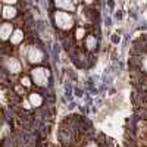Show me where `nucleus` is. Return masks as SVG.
Returning a JSON list of instances; mask_svg holds the SVG:
<instances>
[{
    "label": "nucleus",
    "mask_w": 147,
    "mask_h": 147,
    "mask_svg": "<svg viewBox=\"0 0 147 147\" xmlns=\"http://www.w3.org/2000/svg\"><path fill=\"white\" fill-rule=\"evenodd\" d=\"M96 46V40H94V37H90L88 38V47H94Z\"/></svg>",
    "instance_id": "nucleus-10"
},
{
    "label": "nucleus",
    "mask_w": 147,
    "mask_h": 147,
    "mask_svg": "<svg viewBox=\"0 0 147 147\" xmlns=\"http://www.w3.org/2000/svg\"><path fill=\"white\" fill-rule=\"evenodd\" d=\"M41 102H43V99H41L38 94H35V93H34V94L30 96V103H31L32 106H40Z\"/></svg>",
    "instance_id": "nucleus-8"
},
{
    "label": "nucleus",
    "mask_w": 147,
    "mask_h": 147,
    "mask_svg": "<svg viewBox=\"0 0 147 147\" xmlns=\"http://www.w3.org/2000/svg\"><path fill=\"white\" fill-rule=\"evenodd\" d=\"M56 6L57 7H62V9H66V10H72L74 7V3H71V2H56Z\"/></svg>",
    "instance_id": "nucleus-9"
},
{
    "label": "nucleus",
    "mask_w": 147,
    "mask_h": 147,
    "mask_svg": "<svg viewBox=\"0 0 147 147\" xmlns=\"http://www.w3.org/2000/svg\"><path fill=\"white\" fill-rule=\"evenodd\" d=\"M22 38H24L22 31H21V30H15L13 34H12V43H13V44H18V43L22 41Z\"/></svg>",
    "instance_id": "nucleus-7"
},
{
    "label": "nucleus",
    "mask_w": 147,
    "mask_h": 147,
    "mask_svg": "<svg viewBox=\"0 0 147 147\" xmlns=\"http://www.w3.org/2000/svg\"><path fill=\"white\" fill-rule=\"evenodd\" d=\"M55 21L57 24V27L62 28V30H68V28L72 27V18H71L69 13H66V12H56Z\"/></svg>",
    "instance_id": "nucleus-1"
},
{
    "label": "nucleus",
    "mask_w": 147,
    "mask_h": 147,
    "mask_svg": "<svg viewBox=\"0 0 147 147\" xmlns=\"http://www.w3.org/2000/svg\"><path fill=\"white\" fill-rule=\"evenodd\" d=\"M77 34H78V37H82V34H84V31H82V30H78V32H77Z\"/></svg>",
    "instance_id": "nucleus-12"
},
{
    "label": "nucleus",
    "mask_w": 147,
    "mask_h": 147,
    "mask_svg": "<svg viewBox=\"0 0 147 147\" xmlns=\"http://www.w3.org/2000/svg\"><path fill=\"white\" fill-rule=\"evenodd\" d=\"M7 68L12 71V72H19L21 71V65L16 59H7V62H6Z\"/></svg>",
    "instance_id": "nucleus-5"
},
{
    "label": "nucleus",
    "mask_w": 147,
    "mask_h": 147,
    "mask_svg": "<svg viewBox=\"0 0 147 147\" xmlns=\"http://www.w3.org/2000/svg\"><path fill=\"white\" fill-rule=\"evenodd\" d=\"M22 84L25 85V87H28V85H30V80L28 78H22Z\"/></svg>",
    "instance_id": "nucleus-11"
},
{
    "label": "nucleus",
    "mask_w": 147,
    "mask_h": 147,
    "mask_svg": "<svg viewBox=\"0 0 147 147\" xmlns=\"http://www.w3.org/2000/svg\"><path fill=\"white\" fill-rule=\"evenodd\" d=\"M16 15V10L13 7H10V6H5L3 7V16L6 19H10V18H13Z\"/></svg>",
    "instance_id": "nucleus-6"
},
{
    "label": "nucleus",
    "mask_w": 147,
    "mask_h": 147,
    "mask_svg": "<svg viewBox=\"0 0 147 147\" xmlns=\"http://www.w3.org/2000/svg\"><path fill=\"white\" fill-rule=\"evenodd\" d=\"M0 35H2V40H6L9 35H12V25L10 24H3L2 28H0Z\"/></svg>",
    "instance_id": "nucleus-4"
},
{
    "label": "nucleus",
    "mask_w": 147,
    "mask_h": 147,
    "mask_svg": "<svg viewBox=\"0 0 147 147\" xmlns=\"http://www.w3.org/2000/svg\"><path fill=\"white\" fill-rule=\"evenodd\" d=\"M144 68H146V71H147V57H146V60H144Z\"/></svg>",
    "instance_id": "nucleus-13"
},
{
    "label": "nucleus",
    "mask_w": 147,
    "mask_h": 147,
    "mask_svg": "<svg viewBox=\"0 0 147 147\" xmlns=\"http://www.w3.org/2000/svg\"><path fill=\"white\" fill-rule=\"evenodd\" d=\"M27 55H28L30 62H32V63H37V62H40V60L43 59L41 50H40V49H37V47H30Z\"/></svg>",
    "instance_id": "nucleus-3"
},
{
    "label": "nucleus",
    "mask_w": 147,
    "mask_h": 147,
    "mask_svg": "<svg viewBox=\"0 0 147 147\" xmlns=\"http://www.w3.org/2000/svg\"><path fill=\"white\" fill-rule=\"evenodd\" d=\"M49 78V71L46 68H35L32 71V80L38 85H46Z\"/></svg>",
    "instance_id": "nucleus-2"
}]
</instances>
